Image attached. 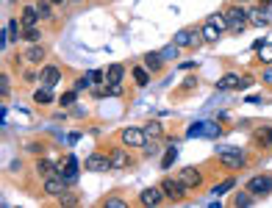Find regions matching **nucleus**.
Here are the masks:
<instances>
[{
  "label": "nucleus",
  "mask_w": 272,
  "mask_h": 208,
  "mask_svg": "<svg viewBox=\"0 0 272 208\" xmlns=\"http://www.w3.org/2000/svg\"><path fill=\"white\" fill-rule=\"evenodd\" d=\"M158 186L164 189L167 200H172V202H183V200H186V194H189V189L183 186V180L178 178V175H164Z\"/></svg>",
  "instance_id": "1"
},
{
  "label": "nucleus",
  "mask_w": 272,
  "mask_h": 208,
  "mask_svg": "<svg viewBox=\"0 0 272 208\" xmlns=\"http://www.w3.org/2000/svg\"><path fill=\"white\" fill-rule=\"evenodd\" d=\"M217 161L225 166V169H242V166L247 164V158H244V153L239 147H219Z\"/></svg>",
  "instance_id": "2"
},
{
  "label": "nucleus",
  "mask_w": 272,
  "mask_h": 208,
  "mask_svg": "<svg viewBox=\"0 0 272 208\" xmlns=\"http://www.w3.org/2000/svg\"><path fill=\"white\" fill-rule=\"evenodd\" d=\"M84 169H89V172H109V169H114V164H111V155L106 153H89L84 161Z\"/></svg>",
  "instance_id": "3"
},
{
  "label": "nucleus",
  "mask_w": 272,
  "mask_h": 208,
  "mask_svg": "<svg viewBox=\"0 0 272 208\" xmlns=\"http://www.w3.org/2000/svg\"><path fill=\"white\" fill-rule=\"evenodd\" d=\"M59 175L67 180V183H75V180H78V158H75L73 153L59 161Z\"/></svg>",
  "instance_id": "4"
},
{
  "label": "nucleus",
  "mask_w": 272,
  "mask_h": 208,
  "mask_svg": "<svg viewBox=\"0 0 272 208\" xmlns=\"http://www.w3.org/2000/svg\"><path fill=\"white\" fill-rule=\"evenodd\" d=\"M247 189L253 191L255 197L272 194V175H255V178H250L247 180Z\"/></svg>",
  "instance_id": "5"
},
{
  "label": "nucleus",
  "mask_w": 272,
  "mask_h": 208,
  "mask_svg": "<svg viewBox=\"0 0 272 208\" xmlns=\"http://www.w3.org/2000/svg\"><path fill=\"white\" fill-rule=\"evenodd\" d=\"M122 144H125V147H145L147 144L145 128H125V131H122Z\"/></svg>",
  "instance_id": "6"
},
{
  "label": "nucleus",
  "mask_w": 272,
  "mask_h": 208,
  "mask_svg": "<svg viewBox=\"0 0 272 208\" xmlns=\"http://www.w3.org/2000/svg\"><path fill=\"white\" fill-rule=\"evenodd\" d=\"M175 175L183 180V186H186L189 191H192V189H200V186H203V175H200L194 166H183V169H178Z\"/></svg>",
  "instance_id": "7"
},
{
  "label": "nucleus",
  "mask_w": 272,
  "mask_h": 208,
  "mask_svg": "<svg viewBox=\"0 0 272 208\" xmlns=\"http://www.w3.org/2000/svg\"><path fill=\"white\" fill-rule=\"evenodd\" d=\"M67 186H70V183H67L61 175H53V178L45 180V194H48V197H56V200H59V197L67 191Z\"/></svg>",
  "instance_id": "8"
},
{
  "label": "nucleus",
  "mask_w": 272,
  "mask_h": 208,
  "mask_svg": "<svg viewBox=\"0 0 272 208\" xmlns=\"http://www.w3.org/2000/svg\"><path fill=\"white\" fill-rule=\"evenodd\" d=\"M164 197H167V194H164L161 186H150V189H145L139 194V205H161Z\"/></svg>",
  "instance_id": "9"
},
{
  "label": "nucleus",
  "mask_w": 272,
  "mask_h": 208,
  "mask_svg": "<svg viewBox=\"0 0 272 208\" xmlns=\"http://www.w3.org/2000/svg\"><path fill=\"white\" fill-rule=\"evenodd\" d=\"M39 20H42V14H39L37 3H34V6H23V14H20V23H23V28H37Z\"/></svg>",
  "instance_id": "10"
},
{
  "label": "nucleus",
  "mask_w": 272,
  "mask_h": 208,
  "mask_svg": "<svg viewBox=\"0 0 272 208\" xmlns=\"http://www.w3.org/2000/svg\"><path fill=\"white\" fill-rule=\"evenodd\" d=\"M45 56H48V53H45V48L34 42L31 48H25V50H23V56H20V59H23V61H28V64H42V61H45Z\"/></svg>",
  "instance_id": "11"
},
{
  "label": "nucleus",
  "mask_w": 272,
  "mask_h": 208,
  "mask_svg": "<svg viewBox=\"0 0 272 208\" xmlns=\"http://www.w3.org/2000/svg\"><path fill=\"white\" fill-rule=\"evenodd\" d=\"M39 81L45 83V86H56V83L61 81V67H56V64H48L42 72H39Z\"/></svg>",
  "instance_id": "12"
},
{
  "label": "nucleus",
  "mask_w": 272,
  "mask_h": 208,
  "mask_svg": "<svg viewBox=\"0 0 272 208\" xmlns=\"http://www.w3.org/2000/svg\"><path fill=\"white\" fill-rule=\"evenodd\" d=\"M253 139H255V144H258L261 150H269V147H272V128H269V125H261V128H255Z\"/></svg>",
  "instance_id": "13"
},
{
  "label": "nucleus",
  "mask_w": 272,
  "mask_h": 208,
  "mask_svg": "<svg viewBox=\"0 0 272 208\" xmlns=\"http://www.w3.org/2000/svg\"><path fill=\"white\" fill-rule=\"evenodd\" d=\"M111 164H114V169H122V166H133V158L128 155L125 147H114L111 150Z\"/></svg>",
  "instance_id": "14"
},
{
  "label": "nucleus",
  "mask_w": 272,
  "mask_h": 208,
  "mask_svg": "<svg viewBox=\"0 0 272 208\" xmlns=\"http://www.w3.org/2000/svg\"><path fill=\"white\" fill-rule=\"evenodd\" d=\"M175 45H178V48H194V45H197V34H194L192 28L178 31V34H175Z\"/></svg>",
  "instance_id": "15"
},
{
  "label": "nucleus",
  "mask_w": 272,
  "mask_h": 208,
  "mask_svg": "<svg viewBox=\"0 0 272 208\" xmlns=\"http://www.w3.org/2000/svg\"><path fill=\"white\" fill-rule=\"evenodd\" d=\"M37 175H42V178H53V175H59V164L50 158H39L37 161Z\"/></svg>",
  "instance_id": "16"
},
{
  "label": "nucleus",
  "mask_w": 272,
  "mask_h": 208,
  "mask_svg": "<svg viewBox=\"0 0 272 208\" xmlns=\"http://www.w3.org/2000/svg\"><path fill=\"white\" fill-rule=\"evenodd\" d=\"M145 67L150 72H161L164 70V56L161 53H145Z\"/></svg>",
  "instance_id": "17"
},
{
  "label": "nucleus",
  "mask_w": 272,
  "mask_h": 208,
  "mask_svg": "<svg viewBox=\"0 0 272 208\" xmlns=\"http://www.w3.org/2000/svg\"><path fill=\"white\" fill-rule=\"evenodd\" d=\"M122 75H125V67L122 64L106 67V83H122Z\"/></svg>",
  "instance_id": "18"
},
{
  "label": "nucleus",
  "mask_w": 272,
  "mask_h": 208,
  "mask_svg": "<svg viewBox=\"0 0 272 208\" xmlns=\"http://www.w3.org/2000/svg\"><path fill=\"white\" fill-rule=\"evenodd\" d=\"M133 81H136V86H147L150 83V70L145 64H136L133 67Z\"/></svg>",
  "instance_id": "19"
},
{
  "label": "nucleus",
  "mask_w": 272,
  "mask_h": 208,
  "mask_svg": "<svg viewBox=\"0 0 272 208\" xmlns=\"http://www.w3.org/2000/svg\"><path fill=\"white\" fill-rule=\"evenodd\" d=\"M53 86H42V89H37L34 92V103H39V106H50L53 103Z\"/></svg>",
  "instance_id": "20"
},
{
  "label": "nucleus",
  "mask_w": 272,
  "mask_h": 208,
  "mask_svg": "<svg viewBox=\"0 0 272 208\" xmlns=\"http://www.w3.org/2000/svg\"><path fill=\"white\" fill-rule=\"evenodd\" d=\"M253 202H255V194H253V191H239V194H233V205L236 208H247V205H253Z\"/></svg>",
  "instance_id": "21"
},
{
  "label": "nucleus",
  "mask_w": 272,
  "mask_h": 208,
  "mask_svg": "<svg viewBox=\"0 0 272 208\" xmlns=\"http://www.w3.org/2000/svg\"><path fill=\"white\" fill-rule=\"evenodd\" d=\"M239 81H242V78H239V75H230V72H228V75H222V78H219V81H217V89H239Z\"/></svg>",
  "instance_id": "22"
},
{
  "label": "nucleus",
  "mask_w": 272,
  "mask_h": 208,
  "mask_svg": "<svg viewBox=\"0 0 272 208\" xmlns=\"http://www.w3.org/2000/svg\"><path fill=\"white\" fill-rule=\"evenodd\" d=\"M175 158H178V147H175V144H169L167 153L161 155V169H169V166L175 164Z\"/></svg>",
  "instance_id": "23"
},
{
  "label": "nucleus",
  "mask_w": 272,
  "mask_h": 208,
  "mask_svg": "<svg viewBox=\"0 0 272 208\" xmlns=\"http://www.w3.org/2000/svg\"><path fill=\"white\" fill-rule=\"evenodd\" d=\"M145 133H147V139H161L164 136V128H161V122H145Z\"/></svg>",
  "instance_id": "24"
},
{
  "label": "nucleus",
  "mask_w": 272,
  "mask_h": 208,
  "mask_svg": "<svg viewBox=\"0 0 272 208\" xmlns=\"http://www.w3.org/2000/svg\"><path fill=\"white\" fill-rule=\"evenodd\" d=\"M233 186H236V178H228V180H222L219 186H214V189H211V194L222 197V194H228V191L233 189Z\"/></svg>",
  "instance_id": "25"
},
{
  "label": "nucleus",
  "mask_w": 272,
  "mask_h": 208,
  "mask_svg": "<svg viewBox=\"0 0 272 208\" xmlns=\"http://www.w3.org/2000/svg\"><path fill=\"white\" fill-rule=\"evenodd\" d=\"M59 202H61V205H78V202H81V194H78V191H70V189H67L64 194L59 197Z\"/></svg>",
  "instance_id": "26"
},
{
  "label": "nucleus",
  "mask_w": 272,
  "mask_h": 208,
  "mask_svg": "<svg viewBox=\"0 0 272 208\" xmlns=\"http://www.w3.org/2000/svg\"><path fill=\"white\" fill-rule=\"evenodd\" d=\"M37 9H39V14H42V20L53 17V0H37Z\"/></svg>",
  "instance_id": "27"
},
{
  "label": "nucleus",
  "mask_w": 272,
  "mask_h": 208,
  "mask_svg": "<svg viewBox=\"0 0 272 208\" xmlns=\"http://www.w3.org/2000/svg\"><path fill=\"white\" fill-rule=\"evenodd\" d=\"M75 100H78V89H73V92H64V95L59 97V106H64V108H73V106H75Z\"/></svg>",
  "instance_id": "28"
},
{
  "label": "nucleus",
  "mask_w": 272,
  "mask_h": 208,
  "mask_svg": "<svg viewBox=\"0 0 272 208\" xmlns=\"http://www.w3.org/2000/svg\"><path fill=\"white\" fill-rule=\"evenodd\" d=\"M208 23H211V25H214V28H217V31H219V34H222V31H225V28H230V23H228V20H225V17H222V14H211V20H208Z\"/></svg>",
  "instance_id": "29"
},
{
  "label": "nucleus",
  "mask_w": 272,
  "mask_h": 208,
  "mask_svg": "<svg viewBox=\"0 0 272 208\" xmlns=\"http://www.w3.org/2000/svg\"><path fill=\"white\" fill-rule=\"evenodd\" d=\"M200 34H203V39H206V42H214V39H217V36H219V31L214 28L211 23H206V25H203V28H200Z\"/></svg>",
  "instance_id": "30"
},
{
  "label": "nucleus",
  "mask_w": 272,
  "mask_h": 208,
  "mask_svg": "<svg viewBox=\"0 0 272 208\" xmlns=\"http://www.w3.org/2000/svg\"><path fill=\"white\" fill-rule=\"evenodd\" d=\"M258 61L261 64H272V45H261L258 48Z\"/></svg>",
  "instance_id": "31"
},
{
  "label": "nucleus",
  "mask_w": 272,
  "mask_h": 208,
  "mask_svg": "<svg viewBox=\"0 0 272 208\" xmlns=\"http://www.w3.org/2000/svg\"><path fill=\"white\" fill-rule=\"evenodd\" d=\"M23 39L34 45V42H39V39H42V31H39V28H25V31H23Z\"/></svg>",
  "instance_id": "32"
},
{
  "label": "nucleus",
  "mask_w": 272,
  "mask_h": 208,
  "mask_svg": "<svg viewBox=\"0 0 272 208\" xmlns=\"http://www.w3.org/2000/svg\"><path fill=\"white\" fill-rule=\"evenodd\" d=\"M206 128H208V122H197L186 131V136H206Z\"/></svg>",
  "instance_id": "33"
},
{
  "label": "nucleus",
  "mask_w": 272,
  "mask_h": 208,
  "mask_svg": "<svg viewBox=\"0 0 272 208\" xmlns=\"http://www.w3.org/2000/svg\"><path fill=\"white\" fill-rule=\"evenodd\" d=\"M103 205H106V208H125L128 202L122 200V197H109V200H103Z\"/></svg>",
  "instance_id": "34"
},
{
  "label": "nucleus",
  "mask_w": 272,
  "mask_h": 208,
  "mask_svg": "<svg viewBox=\"0 0 272 208\" xmlns=\"http://www.w3.org/2000/svg\"><path fill=\"white\" fill-rule=\"evenodd\" d=\"M20 25H23V23H17V20H12V23L6 25V36H12V42H14V39H20V36H17Z\"/></svg>",
  "instance_id": "35"
},
{
  "label": "nucleus",
  "mask_w": 272,
  "mask_h": 208,
  "mask_svg": "<svg viewBox=\"0 0 272 208\" xmlns=\"http://www.w3.org/2000/svg\"><path fill=\"white\" fill-rule=\"evenodd\" d=\"M25 150H28V153L42 155V153H45V144H42V142H28V144H25Z\"/></svg>",
  "instance_id": "36"
},
{
  "label": "nucleus",
  "mask_w": 272,
  "mask_h": 208,
  "mask_svg": "<svg viewBox=\"0 0 272 208\" xmlns=\"http://www.w3.org/2000/svg\"><path fill=\"white\" fill-rule=\"evenodd\" d=\"M89 83H92V78H89V72H86L84 78H78V81H75V89L84 92V89H89Z\"/></svg>",
  "instance_id": "37"
},
{
  "label": "nucleus",
  "mask_w": 272,
  "mask_h": 208,
  "mask_svg": "<svg viewBox=\"0 0 272 208\" xmlns=\"http://www.w3.org/2000/svg\"><path fill=\"white\" fill-rule=\"evenodd\" d=\"M23 81H25V83L39 81V72H37V70H25V72H23Z\"/></svg>",
  "instance_id": "38"
},
{
  "label": "nucleus",
  "mask_w": 272,
  "mask_h": 208,
  "mask_svg": "<svg viewBox=\"0 0 272 208\" xmlns=\"http://www.w3.org/2000/svg\"><path fill=\"white\" fill-rule=\"evenodd\" d=\"M142 150H145V155H147V158H150V155H156V153H158V144H156V139H153V142H147Z\"/></svg>",
  "instance_id": "39"
},
{
  "label": "nucleus",
  "mask_w": 272,
  "mask_h": 208,
  "mask_svg": "<svg viewBox=\"0 0 272 208\" xmlns=\"http://www.w3.org/2000/svg\"><path fill=\"white\" fill-rule=\"evenodd\" d=\"M0 92H3V97H9V75L6 72L0 75Z\"/></svg>",
  "instance_id": "40"
},
{
  "label": "nucleus",
  "mask_w": 272,
  "mask_h": 208,
  "mask_svg": "<svg viewBox=\"0 0 272 208\" xmlns=\"http://www.w3.org/2000/svg\"><path fill=\"white\" fill-rule=\"evenodd\" d=\"M175 53H178V45H172V48H164V50H161V56H164V59H172Z\"/></svg>",
  "instance_id": "41"
},
{
  "label": "nucleus",
  "mask_w": 272,
  "mask_h": 208,
  "mask_svg": "<svg viewBox=\"0 0 272 208\" xmlns=\"http://www.w3.org/2000/svg\"><path fill=\"white\" fill-rule=\"evenodd\" d=\"M244 25H247V23H230V31H233V34H242Z\"/></svg>",
  "instance_id": "42"
},
{
  "label": "nucleus",
  "mask_w": 272,
  "mask_h": 208,
  "mask_svg": "<svg viewBox=\"0 0 272 208\" xmlns=\"http://www.w3.org/2000/svg\"><path fill=\"white\" fill-rule=\"evenodd\" d=\"M264 81H266V83H272V70H266V72H264Z\"/></svg>",
  "instance_id": "43"
},
{
  "label": "nucleus",
  "mask_w": 272,
  "mask_h": 208,
  "mask_svg": "<svg viewBox=\"0 0 272 208\" xmlns=\"http://www.w3.org/2000/svg\"><path fill=\"white\" fill-rule=\"evenodd\" d=\"M233 3H250V0H233Z\"/></svg>",
  "instance_id": "44"
},
{
  "label": "nucleus",
  "mask_w": 272,
  "mask_h": 208,
  "mask_svg": "<svg viewBox=\"0 0 272 208\" xmlns=\"http://www.w3.org/2000/svg\"><path fill=\"white\" fill-rule=\"evenodd\" d=\"M53 3H56V6H61V3H64V0H53Z\"/></svg>",
  "instance_id": "45"
},
{
  "label": "nucleus",
  "mask_w": 272,
  "mask_h": 208,
  "mask_svg": "<svg viewBox=\"0 0 272 208\" xmlns=\"http://www.w3.org/2000/svg\"><path fill=\"white\" fill-rule=\"evenodd\" d=\"M264 3H272V0H264Z\"/></svg>",
  "instance_id": "46"
},
{
  "label": "nucleus",
  "mask_w": 272,
  "mask_h": 208,
  "mask_svg": "<svg viewBox=\"0 0 272 208\" xmlns=\"http://www.w3.org/2000/svg\"><path fill=\"white\" fill-rule=\"evenodd\" d=\"M75 3H81V0H75Z\"/></svg>",
  "instance_id": "47"
}]
</instances>
